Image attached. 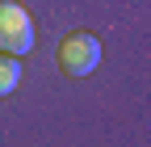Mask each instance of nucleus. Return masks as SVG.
I'll list each match as a JSON object with an SVG mask.
<instances>
[{"mask_svg": "<svg viewBox=\"0 0 151 147\" xmlns=\"http://www.w3.org/2000/svg\"><path fill=\"white\" fill-rule=\"evenodd\" d=\"M17 84H21V63H17V55H4V50H0V101L13 97Z\"/></svg>", "mask_w": 151, "mask_h": 147, "instance_id": "nucleus-3", "label": "nucleus"}, {"mask_svg": "<svg viewBox=\"0 0 151 147\" xmlns=\"http://www.w3.org/2000/svg\"><path fill=\"white\" fill-rule=\"evenodd\" d=\"M0 50L17 59L34 50V21L17 0H0Z\"/></svg>", "mask_w": 151, "mask_h": 147, "instance_id": "nucleus-2", "label": "nucleus"}, {"mask_svg": "<svg viewBox=\"0 0 151 147\" xmlns=\"http://www.w3.org/2000/svg\"><path fill=\"white\" fill-rule=\"evenodd\" d=\"M97 63H101V42H97V34L76 30V34H67V38L59 42V71H63V76L80 80V76H88Z\"/></svg>", "mask_w": 151, "mask_h": 147, "instance_id": "nucleus-1", "label": "nucleus"}]
</instances>
